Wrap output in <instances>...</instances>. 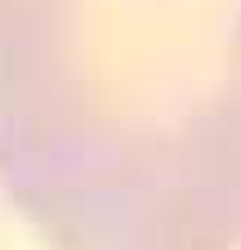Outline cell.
<instances>
[{"mask_svg":"<svg viewBox=\"0 0 241 250\" xmlns=\"http://www.w3.org/2000/svg\"><path fill=\"white\" fill-rule=\"evenodd\" d=\"M0 188L58 250H237L241 0H0Z\"/></svg>","mask_w":241,"mask_h":250,"instance_id":"obj_1","label":"cell"}]
</instances>
